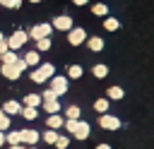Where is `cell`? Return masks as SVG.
I'll list each match as a JSON object with an SVG mask.
<instances>
[{"label": "cell", "mask_w": 154, "mask_h": 149, "mask_svg": "<svg viewBox=\"0 0 154 149\" xmlns=\"http://www.w3.org/2000/svg\"><path fill=\"white\" fill-rule=\"evenodd\" d=\"M96 149H111V144H106V142H101V144H96Z\"/></svg>", "instance_id": "e575fe53"}, {"label": "cell", "mask_w": 154, "mask_h": 149, "mask_svg": "<svg viewBox=\"0 0 154 149\" xmlns=\"http://www.w3.org/2000/svg\"><path fill=\"white\" fill-rule=\"evenodd\" d=\"M53 147H58V149H67V147H70V137H67V135H58V139H55Z\"/></svg>", "instance_id": "f1b7e54d"}, {"label": "cell", "mask_w": 154, "mask_h": 149, "mask_svg": "<svg viewBox=\"0 0 154 149\" xmlns=\"http://www.w3.org/2000/svg\"><path fill=\"white\" fill-rule=\"evenodd\" d=\"M99 125H101L103 130H118L123 123H120L116 115H111V113H101V115H99Z\"/></svg>", "instance_id": "ba28073f"}, {"label": "cell", "mask_w": 154, "mask_h": 149, "mask_svg": "<svg viewBox=\"0 0 154 149\" xmlns=\"http://www.w3.org/2000/svg\"><path fill=\"white\" fill-rule=\"evenodd\" d=\"M24 70H26V65H24L22 58H19L17 62H12V65H0V74H2L5 79H19Z\"/></svg>", "instance_id": "7a4b0ae2"}, {"label": "cell", "mask_w": 154, "mask_h": 149, "mask_svg": "<svg viewBox=\"0 0 154 149\" xmlns=\"http://www.w3.org/2000/svg\"><path fill=\"white\" fill-rule=\"evenodd\" d=\"M87 46H89V50H94V53H99V50H103V38L101 36H87V41H84Z\"/></svg>", "instance_id": "7c38bea8"}, {"label": "cell", "mask_w": 154, "mask_h": 149, "mask_svg": "<svg viewBox=\"0 0 154 149\" xmlns=\"http://www.w3.org/2000/svg\"><path fill=\"white\" fill-rule=\"evenodd\" d=\"M0 5L7 10H17V7H22V0H0Z\"/></svg>", "instance_id": "f546056e"}, {"label": "cell", "mask_w": 154, "mask_h": 149, "mask_svg": "<svg viewBox=\"0 0 154 149\" xmlns=\"http://www.w3.org/2000/svg\"><path fill=\"white\" fill-rule=\"evenodd\" d=\"M17 60H19V53H17V50H10V48L0 55V65H12V62H17Z\"/></svg>", "instance_id": "4fadbf2b"}, {"label": "cell", "mask_w": 154, "mask_h": 149, "mask_svg": "<svg viewBox=\"0 0 154 149\" xmlns=\"http://www.w3.org/2000/svg\"><path fill=\"white\" fill-rule=\"evenodd\" d=\"M123 94H125V91H123V89L116 84V87H111V89H108L106 99H108V101H120V99H123Z\"/></svg>", "instance_id": "7402d4cb"}, {"label": "cell", "mask_w": 154, "mask_h": 149, "mask_svg": "<svg viewBox=\"0 0 154 149\" xmlns=\"http://www.w3.org/2000/svg\"><path fill=\"white\" fill-rule=\"evenodd\" d=\"M0 108H2V113H5V115H19L22 103H19V101H5Z\"/></svg>", "instance_id": "30bf717a"}, {"label": "cell", "mask_w": 154, "mask_h": 149, "mask_svg": "<svg viewBox=\"0 0 154 149\" xmlns=\"http://www.w3.org/2000/svg\"><path fill=\"white\" fill-rule=\"evenodd\" d=\"M2 144H5V132L0 130V147H2Z\"/></svg>", "instance_id": "74e56055"}, {"label": "cell", "mask_w": 154, "mask_h": 149, "mask_svg": "<svg viewBox=\"0 0 154 149\" xmlns=\"http://www.w3.org/2000/svg\"><path fill=\"white\" fill-rule=\"evenodd\" d=\"M31 82H36V84H46L48 79H46V77H43L38 70H34V72H31Z\"/></svg>", "instance_id": "1f68e13d"}, {"label": "cell", "mask_w": 154, "mask_h": 149, "mask_svg": "<svg viewBox=\"0 0 154 149\" xmlns=\"http://www.w3.org/2000/svg\"><path fill=\"white\" fill-rule=\"evenodd\" d=\"M19 115H22L24 120H36V118H38V108H34V106H22Z\"/></svg>", "instance_id": "2e32d148"}, {"label": "cell", "mask_w": 154, "mask_h": 149, "mask_svg": "<svg viewBox=\"0 0 154 149\" xmlns=\"http://www.w3.org/2000/svg\"><path fill=\"white\" fill-rule=\"evenodd\" d=\"M26 34L36 41V38H43V36H51L53 34V26H51V22H41L36 26H31V31H26Z\"/></svg>", "instance_id": "5b68a950"}, {"label": "cell", "mask_w": 154, "mask_h": 149, "mask_svg": "<svg viewBox=\"0 0 154 149\" xmlns=\"http://www.w3.org/2000/svg\"><path fill=\"white\" fill-rule=\"evenodd\" d=\"M10 149H26V147H24V144H12Z\"/></svg>", "instance_id": "8d00e7d4"}, {"label": "cell", "mask_w": 154, "mask_h": 149, "mask_svg": "<svg viewBox=\"0 0 154 149\" xmlns=\"http://www.w3.org/2000/svg\"><path fill=\"white\" fill-rule=\"evenodd\" d=\"M65 127H67L70 137H75V139H87L91 132L89 123H84L82 118H65Z\"/></svg>", "instance_id": "6da1fadb"}, {"label": "cell", "mask_w": 154, "mask_h": 149, "mask_svg": "<svg viewBox=\"0 0 154 149\" xmlns=\"http://www.w3.org/2000/svg\"><path fill=\"white\" fill-rule=\"evenodd\" d=\"M51 26H53V29H58V31H70V29L75 26V22H72V17H70V14H58V17H53Z\"/></svg>", "instance_id": "277c9868"}, {"label": "cell", "mask_w": 154, "mask_h": 149, "mask_svg": "<svg viewBox=\"0 0 154 149\" xmlns=\"http://www.w3.org/2000/svg\"><path fill=\"white\" fill-rule=\"evenodd\" d=\"M103 29L106 31H118L120 29V22L116 17H103Z\"/></svg>", "instance_id": "ffe728a7"}, {"label": "cell", "mask_w": 154, "mask_h": 149, "mask_svg": "<svg viewBox=\"0 0 154 149\" xmlns=\"http://www.w3.org/2000/svg\"><path fill=\"white\" fill-rule=\"evenodd\" d=\"M36 70H38L46 79H51V77L55 74V65H53V62H38V65H36Z\"/></svg>", "instance_id": "9a60e30c"}, {"label": "cell", "mask_w": 154, "mask_h": 149, "mask_svg": "<svg viewBox=\"0 0 154 149\" xmlns=\"http://www.w3.org/2000/svg\"><path fill=\"white\" fill-rule=\"evenodd\" d=\"M91 72H94V77H96V79H103V77H108V65L99 62V65H94V67H91Z\"/></svg>", "instance_id": "44dd1931"}, {"label": "cell", "mask_w": 154, "mask_h": 149, "mask_svg": "<svg viewBox=\"0 0 154 149\" xmlns=\"http://www.w3.org/2000/svg\"><path fill=\"white\" fill-rule=\"evenodd\" d=\"M26 149H38V147H36V144H34V147H26Z\"/></svg>", "instance_id": "ab89813d"}, {"label": "cell", "mask_w": 154, "mask_h": 149, "mask_svg": "<svg viewBox=\"0 0 154 149\" xmlns=\"http://www.w3.org/2000/svg\"><path fill=\"white\" fill-rule=\"evenodd\" d=\"M5 142L12 147V144H22V137H19V130H7L5 132Z\"/></svg>", "instance_id": "d6986e66"}, {"label": "cell", "mask_w": 154, "mask_h": 149, "mask_svg": "<svg viewBox=\"0 0 154 149\" xmlns=\"http://www.w3.org/2000/svg\"><path fill=\"white\" fill-rule=\"evenodd\" d=\"M82 74H84L82 65H70V67H67V79H79Z\"/></svg>", "instance_id": "d4e9b609"}, {"label": "cell", "mask_w": 154, "mask_h": 149, "mask_svg": "<svg viewBox=\"0 0 154 149\" xmlns=\"http://www.w3.org/2000/svg\"><path fill=\"white\" fill-rule=\"evenodd\" d=\"M29 2H34V5H36V2H41V0H29Z\"/></svg>", "instance_id": "60d3db41"}, {"label": "cell", "mask_w": 154, "mask_h": 149, "mask_svg": "<svg viewBox=\"0 0 154 149\" xmlns=\"http://www.w3.org/2000/svg\"><path fill=\"white\" fill-rule=\"evenodd\" d=\"M0 130H2V132H7V130H10V115H5V113H2V108H0Z\"/></svg>", "instance_id": "4dcf8cb0"}, {"label": "cell", "mask_w": 154, "mask_h": 149, "mask_svg": "<svg viewBox=\"0 0 154 149\" xmlns=\"http://www.w3.org/2000/svg\"><path fill=\"white\" fill-rule=\"evenodd\" d=\"M5 50H7V41H0V55H2Z\"/></svg>", "instance_id": "836d02e7"}, {"label": "cell", "mask_w": 154, "mask_h": 149, "mask_svg": "<svg viewBox=\"0 0 154 149\" xmlns=\"http://www.w3.org/2000/svg\"><path fill=\"white\" fill-rule=\"evenodd\" d=\"M91 14H94V17H108V5L94 2V5H91Z\"/></svg>", "instance_id": "ac0fdd59"}, {"label": "cell", "mask_w": 154, "mask_h": 149, "mask_svg": "<svg viewBox=\"0 0 154 149\" xmlns=\"http://www.w3.org/2000/svg\"><path fill=\"white\" fill-rule=\"evenodd\" d=\"M43 108H46L48 115H51V113H60V103H58V99H55V101H43Z\"/></svg>", "instance_id": "4316f807"}, {"label": "cell", "mask_w": 154, "mask_h": 149, "mask_svg": "<svg viewBox=\"0 0 154 149\" xmlns=\"http://www.w3.org/2000/svg\"><path fill=\"white\" fill-rule=\"evenodd\" d=\"M22 60H24V65H26V67H29V65H31V67H36V65L41 62V53H38V50H29Z\"/></svg>", "instance_id": "5bb4252c"}, {"label": "cell", "mask_w": 154, "mask_h": 149, "mask_svg": "<svg viewBox=\"0 0 154 149\" xmlns=\"http://www.w3.org/2000/svg\"><path fill=\"white\" fill-rule=\"evenodd\" d=\"M5 41H7V48H10V50H19V48L29 41V34L22 31V29H17V31H14L10 38H5Z\"/></svg>", "instance_id": "3957f363"}, {"label": "cell", "mask_w": 154, "mask_h": 149, "mask_svg": "<svg viewBox=\"0 0 154 149\" xmlns=\"http://www.w3.org/2000/svg\"><path fill=\"white\" fill-rule=\"evenodd\" d=\"M0 41H5V36H2V31H0Z\"/></svg>", "instance_id": "f35d334b"}, {"label": "cell", "mask_w": 154, "mask_h": 149, "mask_svg": "<svg viewBox=\"0 0 154 149\" xmlns=\"http://www.w3.org/2000/svg\"><path fill=\"white\" fill-rule=\"evenodd\" d=\"M87 41V31L82 29V26H72L70 31H67V43L70 46H82Z\"/></svg>", "instance_id": "8992f818"}, {"label": "cell", "mask_w": 154, "mask_h": 149, "mask_svg": "<svg viewBox=\"0 0 154 149\" xmlns=\"http://www.w3.org/2000/svg\"><path fill=\"white\" fill-rule=\"evenodd\" d=\"M46 125H48V130H60V127L65 125V118H63L60 113H51L48 120H46Z\"/></svg>", "instance_id": "8fae6325"}, {"label": "cell", "mask_w": 154, "mask_h": 149, "mask_svg": "<svg viewBox=\"0 0 154 149\" xmlns=\"http://www.w3.org/2000/svg\"><path fill=\"white\" fill-rule=\"evenodd\" d=\"M22 103H24V106H34V108H38V106H41V94H26Z\"/></svg>", "instance_id": "603a6c76"}, {"label": "cell", "mask_w": 154, "mask_h": 149, "mask_svg": "<svg viewBox=\"0 0 154 149\" xmlns=\"http://www.w3.org/2000/svg\"><path fill=\"white\" fill-rule=\"evenodd\" d=\"M41 139L48 142V144H55V139H58V130H46V132L41 135Z\"/></svg>", "instance_id": "83f0119b"}, {"label": "cell", "mask_w": 154, "mask_h": 149, "mask_svg": "<svg viewBox=\"0 0 154 149\" xmlns=\"http://www.w3.org/2000/svg\"><path fill=\"white\" fill-rule=\"evenodd\" d=\"M72 2H75V5H87L89 0H72Z\"/></svg>", "instance_id": "d590c367"}, {"label": "cell", "mask_w": 154, "mask_h": 149, "mask_svg": "<svg viewBox=\"0 0 154 149\" xmlns=\"http://www.w3.org/2000/svg\"><path fill=\"white\" fill-rule=\"evenodd\" d=\"M79 115H82L79 106H77V103H70V106L65 108V115H63V118H79Z\"/></svg>", "instance_id": "484cf974"}, {"label": "cell", "mask_w": 154, "mask_h": 149, "mask_svg": "<svg viewBox=\"0 0 154 149\" xmlns=\"http://www.w3.org/2000/svg\"><path fill=\"white\" fill-rule=\"evenodd\" d=\"M48 82H51V87H48V89H53V91H55V96H63V94L67 91V77H63V74H53Z\"/></svg>", "instance_id": "52a82bcc"}, {"label": "cell", "mask_w": 154, "mask_h": 149, "mask_svg": "<svg viewBox=\"0 0 154 149\" xmlns=\"http://www.w3.org/2000/svg\"><path fill=\"white\" fill-rule=\"evenodd\" d=\"M19 137H22V144H24V147H34V144L41 139L38 130H31V127H26V130H19Z\"/></svg>", "instance_id": "9c48e42d"}, {"label": "cell", "mask_w": 154, "mask_h": 149, "mask_svg": "<svg viewBox=\"0 0 154 149\" xmlns=\"http://www.w3.org/2000/svg\"><path fill=\"white\" fill-rule=\"evenodd\" d=\"M108 106H111V101L106 99V96H101V99H96L94 101V111L101 115V113H108Z\"/></svg>", "instance_id": "e0dca14e"}, {"label": "cell", "mask_w": 154, "mask_h": 149, "mask_svg": "<svg viewBox=\"0 0 154 149\" xmlns=\"http://www.w3.org/2000/svg\"><path fill=\"white\" fill-rule=\"evenodd\" d=\"M55 99H58V96H55L53 89H46V91L41 94V103H43V101H55Z\"/></svg>", "instance_id": "d6a6232c"}, {"label": "cell", "mask_w": 154, "mask_h": 149, "mask_svg": "<svg viewBox=\"0 0 154 149\" xmlns=\"http://www.w3.org/2000/svg\"><path fill=\"white\" fill-rule=\"evenodd\" d=\"M36 50H38V53H46V50H51V36L36 38Z\"/></svg>", "instance_id": "cb8c5ba5"}]
</instances>
